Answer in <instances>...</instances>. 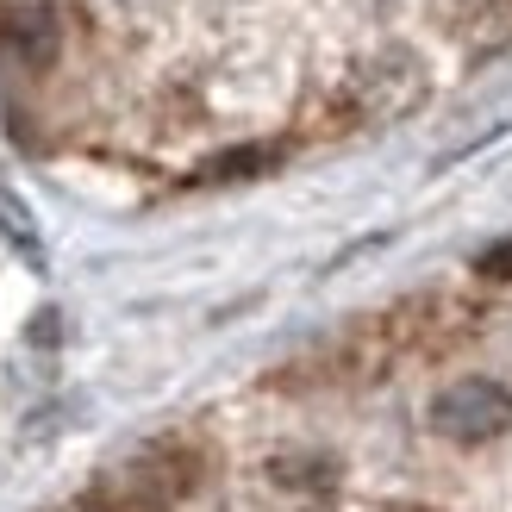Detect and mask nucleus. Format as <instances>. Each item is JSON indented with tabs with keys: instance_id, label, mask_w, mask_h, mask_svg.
Returning a JSON list of instances; mask_svg holds the SVG:
<instances>
[{
	"instance_id": "7",
	"label": "nucleus",
	"mask_w": 512,
	"mask_h": 512,
	"mask_svg": "<svg viewBox=\"0 0 512 512\" xmlns=\"http://www.w3.org/2000/svg\"><path fill=\"white\" fill-rule=\"evenodd\" d=\"M394 512H431V506H394Z\"/></svg>"
},
{
	"instance_id": "6",
	"label": "nucleus",
	"mask_w": 512,
	"mask_h": 512,
	"mask_svg": "<svg viewBox=\"0 0 512 512\" xmlns=\"http://www.w3.org/2000/svg\"><path fill=\"white\" fill-rule=\"evenodd\" d=\"M475 275L481 281H512V232L494 238L488 250H475Z\"/></svg>"
},
{
	"instance_id": "3",
	"label": "nucleus",
	"mask_w": 512,
	"mask_h": 512,
	"mask_svg": "<svg viewBox=\"0 0 512 512\" xmlns=\"http://www.w3.org/2000/svg\"><path fill=\"white\" fill-rule=\"evenodd\" d=\"M425 425L444 444H494L512 431V388L494 375H456L425 400Z\"/></svg>"
},
{
	"instance_id": "5",
	"label": "nucleus",
	"mask_w": 512,
	"mask_h": 512,
	"mask_svg": "<svg viewBox=\"0 0 512 512\" xmlns=\"http://www.w3.org/2000/svg\"><path fill=\"white\" fill-rule=\"evenodd\" d=\"M512 44V0H481V13L469 25V57H494Z\"/></svg>"
},
{
	"instance_id": "2",
	"label": "nucleus",
	"mask_w": 512,
	"mask_h": 512,
	"mask_svg": "<svg viewBox=\"0 0 512 512\" xmlns=\"http://www.w3.org/2000/svg\"><path fill=\"white\" fill-rule=\"evenodd\" d=\"M431 94V75H425V57L406 44H388L375 50L369 63H356L350 88H344V113L356 125H388V119H406Z\"/></svg>"
},
{
	"instance_id": "1",
	"label": "nucleus",
	"mask_w": 512,
	"mask_h": 512,
	"mask_svg": "<svg viewBox=\"0 0 512 512\" xmlns=\"http://www.w3.org/2000/svg\"><path fill=\"white\" fill-rule=\"evenodd\" d=\"M200 481V450L182 444V438H157L132 450L119 469H107L94 481L88 506H107V512H157V506H175L182 494H194Z\"/></svg>"
},
{
	"instance_id": "4",
	"label": "nucleus",
	"mask_w": 512,
	"mask_h": 512,
	"mask_svg": "<svg viewBox=\"0 0 512 512\" xmlns=\"http://www.w3.org/2000/svg\"><path fill=\"white\" fill-rule=\"evenodd\" d=\"M281 163V144H244V150H225L200 169V182H250V175H263Z\"/></svg>"
}]
</instances>
